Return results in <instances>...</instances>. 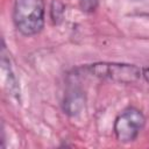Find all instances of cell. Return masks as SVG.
I'll return each instance as SVG.
<instances>
[{
	"label": "cell",
	"mask_w": 149,
	"mask_h": 149,
	"mask_svg": "<svg viewBox=\"0 0 149 149\" xmlns=\"http://www.w3.org/2000/svg\"><path fill=\"white\" fill-rule=\"evenodd\" d=\"M91 76L118 83H133L142 76V70L134 64L125 63H94L84 68Z\"/></svg>",
	"instance_id": "2"
},
{
	"label": "cell",
	"mask_w": 149,
	"mask_h": 149,
	"mask_svg": "<svg viewBox=\"0 0 149 149\" xmlns=\"http://www.w3.org/2000/svg\"><path fill=\"white\" fill-rule=\"evenodd\" d=\"M44 13L43 0H16L13 9V21L22 35L31 36L42 30Z\"/></svg>",
	"instance_id": "1"
},
{
	"label": "cell",
	"mask_w": 149,
	"mask_h": 149,
	"mask_svg": "<svg viewBox=\"0 0 149 149\" xmlns=\"http://www.w3.org/2000/svg\"><path fill=\"white\" fill-rule=\"evenodd\" d=\"M146 123V118L137 108L129 107L125 109L114 121V134L119 142L128 143L134 141Z\"/></svg>",
	"instance_id": "3"
},
{
	"label": "cell",
	"mask_w": 149,
	"mask_h": 149,
	"mask_svg": "<svg viewBox=\"0 0 149 149\" xmlns=\"http://www.w3.org/2000/svg\"><path fill=\"white\" fill-rule=\"evenodd\" d=\"M63 13H64V6L59 0H54L52 5H51V19L55 23H58L62 17H63Z\"/></svg>",
	"instance_id": "5"
},
{
	"label": "cell",
	"mask_w": 149,
	"mask_h": 149,
	"mask_svg": "<svg viewBox=\"0 0 149 149\" xmlns=\"http://www.w3.org/2000/svg\"><path fill=\"white\" fill-rule=\"evenodd\" d=\"M142 77L149 83V68H146L142 70Z\"/></svg>",
	"instance_id": "7"
},
{
	"label": "cell",
	"mask_w": 149,
	"mask_h": 149,
	"mask_svg": "<svg viewBox=\"0 0 149 149\" xmlns=\"http://www.w3.org/2000/svg\"><path fill=\"white\" fill-rule=\"evenodd\" d=\"M85 105V97L81 90L71 87L66 91L63 100V109L66 114L74 116L81 112Z\"/></svg>",
	"instance_id": "4"
},
{
	"label": "cell",
	"mask_w": 149,
	"mask_h": 149,
	"mask_svg": "<svg viewBox=\"0 0 149 149\" xmlns=\"http://www.w3.org/2000/svg\"><path fill=\"white\" fill-rule=\"evenodd\" d=\"M80 6L83 10L92 12L97 7V0H80Z\"/></svg>",
	"instance_id": "6"
}]
</instances>
